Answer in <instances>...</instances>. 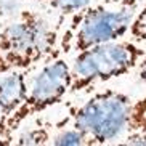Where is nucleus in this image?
<instances>
[{
	"instance_id": "f257e3e1",
	"label": "nucleus",
	"mask_w": 146,
	"mask_h": 146,
	"mask_svg": "<svg viewBox=\"0 0 146 146\" xmlns=\"http://www.w3.org/2000/svg\"><path fill=\"white\" fill-rule=\"evenodd\" d=\"M58 31L42 13L21 10L0 31V76L27 71L53 56Z\"/></svg>"
},
{
	"instance_id": "f03ea898",
	"label": "nucleus",
	"mask_w": 146,
	"mask_h": 146,
	"mask_svg": "<svg viewBox=\"0 0 146 146\" xmlns=\"http://www.w3.org/2000/svg\"><path fill=\"white\" fill-rule=\"evenodd\" d=\"M138 15L137 0H103L72 15L63 45L76 53L98 43L122 39Z\"/></svg>"
},
{
	"instance_id": "7ed1b4c3",
	"label": "nucleus",
	"mask_w": 146,
	"mask_h": 146,
	"mask_svg": "<svg viewBox=\"0 0 146 146\" xmlns=\"http://www.w3.org/2000/svg\"><path fill=\"white\" fill-rule=\"evenodd\" d=\"M146 56V48L124 39L98 43L76 53L71 63V90L80 93L100 82L124 77L137 69Z\"/></svg>"
},
{
	"instance_id": "20e7f679",
	"label": "nucleus",
	"mask_w": 146,
	"mask_h": 146,
	"mask_svg": "<svg viewBox=\"0 0 146 146\" xmlns=\"http://www.w3.org/2000/svg\"><path fill=\"white\" fill-rule=\"evenodd\" d=\"M71 82V63L64 58L47 61L29 84V92L23 104L10 116L0 119V145H13L15 135L26 120L58 104L69 95Z\"/></svg>"
},
{
	"instance_id": "39448f33",
	"label": "nucleus",
	"mask_w": 146,
	"mask_h": 146,
	"mask_svg": "<svg viewBox=\"0 0 146 146\" xmlns=\"http://www.w3.org/2000/svg\"><path fill=\"white\" fill-rule=\"evenodd\" d=\"M132 103L122 92H98L71 112V125L85 135L88 145H106L127 132Z\"/></svg>"
},
{
	"instance_id": "423d86ee",
	"label": "nucleus",
	"mask_w": 146,
	"mask_h": 146,
	"mask_svg": "<svg viewBox=\"0 0 146 146\" xmlns=\"http://www.w3.org/2000/svg\"><path fill=\"white\" fill-rule=\"evenodd\" d=\"M27 71H13L0 77V112L2 117L10 116L26 100L29 92Z\"/></svg>"
},
{
	"instance_id": "0eeeda50",
	"label": "nucleus",
	"mask_w": 146,
	"mask_h": 146,
	"mask_svg": "<svg viewBox=\"0 0 146 146\" xmlns=\"http://www.w3.org/2000/svg\"><path fill=\"white\" fill-rule=\"evenodd\" d=\"M133 132L146 133V95L132 103L127 133H133Z\"/></svg>"
},
{
	"instance_id": "6e6552de",
	"label": "nucleus",
	"mask_w": 146,
	"mask_h": 146,
	"mask_svg": "<svg viewBox=\"0 0 146 146\" xmlns=\"http://www.w3.org/2000/svg\"><path fill=\"white\" fill-rule=\"evenodd\" d=\"M40 2H43L50 10H55L63 16L76 15L93 3V0H40Z\"/></svg>"
},
{
	"instance_id": "1a4fd4ad",
	"label": "nucleus",
	"mask_w": 146,
	"mask_h": 146,
	"mask_svg": "<svg viewBox=\"0 0 146 146\" xmlns=\"http://www.w3.org/2000/svg\"><path fill=\"white\" fill-rule=\"evenodd\" d=\"M52 145H56V146H84V145H88V141H87V137L80 130H77L76 127H71V129L61 130L52 140Z\"/></svg>"
},
{
	"instance_id": "9d476101",
	"label": "nucleus",
	"mask_w": 146,
	"mask_h": 146,
	"mask_svg": "<svg viewBox=\"0 0 146 146\" xmlns=\"http://www.w3.org/2000/svg\"><path fill=\"white\" fill-rule=\"evenodd\" d=\"M50 140V133L43 127H32L15 137V145H45Z\"/></svg>"
},
{
	"instance_id": "9b49d317",
	"label": "nucleus",
	"mask_w": 146,
	"mask_h": 146,
	"mask_svg": "<svg viewBox=\"0 0 146 146\" xmlns=\"http://www.w3.org/2000/svg\"><path fill=\"white\" fill-rule=\"evenodd\" d=\"M124 145H146V133L143 132H133L125 137Z\"/></svg>"
},
{
	"instance_id": "f8f14e48",
	"label": "nucleus",
	"mask_w": 146,
	"mask_h": 146,
	"mask_svg": "<svg viewBox=\"0 0 146 146\" xmlns=\"http://www.w3.org/2000/svg\"><path fill=\"white\" fill-rule=\"evenodd\" d=\"M137 77L140 82H145L146 84V56L141 60V63L137 68Z\"/></svg>"
},
{
	"instance_id": "ddd939ff",
	"label": "nucleus",
	"mask_w": 146,
	"mask_h": 146,
	"mask_svg": "<svg viewBox=\"0 0 146 146\" xmlns=\"http://www.w3.org/2000/svg\"><path fill=\"white\" fill-rule=\"evenodd\" d=\"M11 2H21V0H11ZM27 2H29V0H27ZM39 2H40V0H39Z\"/></svg>"
},
{
	"instance_id": "4468645a",
	"label": "nucleus",
	"mask_w": 146,
	"mask_h": 146,
	"mask_svg": "<svg viewBox=\"0 0 146 146\" xmlns=\"http://www.w3.org/2000/svg\"><path fill=\"white\" fill-rule=\"evenodd\" d=\"M0 119H2V112H0Z\"/></svg>"
}]
</instances>
